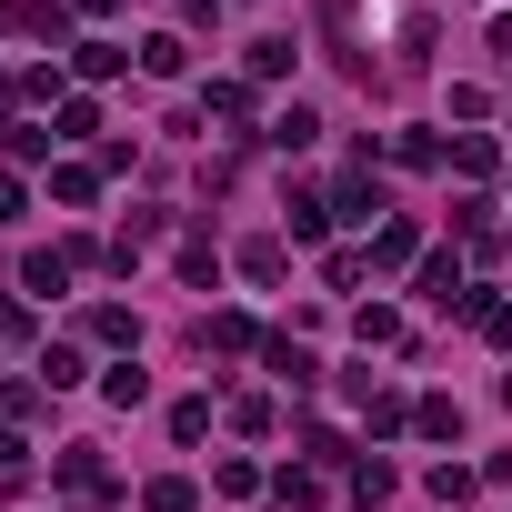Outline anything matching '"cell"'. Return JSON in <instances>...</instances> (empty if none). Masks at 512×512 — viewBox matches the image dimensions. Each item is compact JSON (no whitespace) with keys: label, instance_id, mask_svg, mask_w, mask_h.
Wrapping results in <instances>:
<instances>
[{"label":"cell","instance_id":"cell-1","mask_svg":"<svg viewBox=\"0 0 512 512\" xmlns=\"http://www.w3.org/2000/svg\"><path fill=\"white\" fill-rule=\"evenodd\" d=\"M141 71H161V81H171V71H181V41H171V31H151V41H141Z\"/></svg>","mask_w":512,"mask_h":512},{"label":"cell","instance_id":"cell-3","mask_svg":"<svg viewBox=\"0 0 512 512\" xmlns=\"http://www.w3.org/2000/svg\"><path fill=\"white\" fill-rule=\"evenodd\" d=\"M482 332H492V342H512V302H492V312H482Z\"/></svg>","mask_w":512,"mask_h":512},{"label":"cell","instance_id":"cell-2","mask_svg":"<svg viewBox=\"0 0 512 512\" xmlns=\"http://www.w3.org/2000/svg\"><path fill=\"white\" fill-rule=\"evenodd\" d=\"M151 512H191V482H151Z\"/></svg>","mask_w":512,"mask_h":512}]
</instances>
